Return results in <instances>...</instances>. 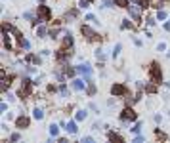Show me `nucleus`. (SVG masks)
<instances>
[{"instance_id": "obj_1", "label": "nucleus", "mask_w": 170, "mask_h": 143, "mask_svg": "<svg viewBox=\"0 0 170 143\" xmlns=\"http://www.w3.org/2000/svg\"><path fill=\"white\" fill-rule=\"evenodd\" d=\"M118 120H126V122H136L138 120V113L128 105V107H124L123 111H120V114H118Z\"/></svg>"}, {"instance_id": "obj_2", "label": "nucleus", "mask_w": 170, "mask_h": 143, "mask_svg": "<svg viewBox=\"0 0 170 143\" xmlns=\"http://www.w3.org/2000/svg\"><path fill=\"white\" fill-rule=\"evenodd\" d=\"M128 13H130V17L134 19V23H136V25H141V21H143V17H141V6H138V4H130L128 8Z\"/></svg>"}, {"instance_id": "obj_3", "label": "nucleus", "mask_w": 170, "mask_h": 143, "mask_svg": "<svg viewBox=\"0 0 170 143\" xmlns=\"http://www.w3.org/2000/svg\"><path fill=\"white\" fill-rule=\"evenodd\" d=\"M77 73H79V75H82L88 82H92L94 69H92V65H90V63H80V65H77Z\"/></svg>"}, {"instance_id": "obj_4", "label": "nucleus", "mask_w": 170, "mask_h": 143, "mask_svg": "<svg viewBox=\"0 0 170 143\" xmlns=\"http://www.w3.org/2000/svg\"><path fill=\"white\" fill-rule=\"evenodd\" d=\"M149 75H151V80H153V82H157V84H161V82H162V71H161V65H159L157 61H153V63H151Z\"/></svg>"}, {"instance_id": "obj_5", "label": "nucleus", "mask_w": 170, "mask_h": 143, "mask_svg": "<svg viewBox=\"0 0 170 143\" xmlns=\"http://www.w3.org/2000/svg\"><path fill=\"white\" fill-rule=\"evenodd\" d=\"M14 126L19 128V130H27V128H31V116H27V114H19V116H15Z\"/></svg>"}, {"instance_id": "obj_6", "label": "nucleus", "mask_w": 170, "mask_h": 143, "mask_svg": "<svg viewBox=\"0 0 170 143\" xmlns=\"http://www.w3.org/2000/svg\"><path fill=\"white\" fill-rule=\"evenodd\" d=\"M88 88V80L86 78H80V77H75V78H71V90L73 92H82Z\"/></svg>"}, {"instance_id": "obj_7", "label": "nucleus", "mask_w": 170, "mask_h": 143, "mask_svg": "<svg viewBox=\"0 0 170 143\" xmlns=\"http://www.w3.org/2000/svg\"><path fill=\"white\" fill-rule=\"evenodd\" d=\"M80 34H82L86 40H90V42H92V40H100V34L96 33L90 25H82V27H80Z\"/></svg>"}, {"instance_id": "obj_8", "label": "nucleus", "mask_w": 170, "mask_h": 143, "mask_svg": "<svg viewBox=\"0 0 170 143\" xmlns=\"http://www.w3.org/2000/svg\"><path fill=\"white\" fill-rule=\"evenodd\" d=\"M111 95H113V98H124V95H126V86L123 82H115L111 86Z\"/></svg>"}, {"instance_id": "obj_9", "label": "nucleus", "mask_w": 170, "mask_h": 143, "mask_svg": "<svg viewBox=\"0 0 170 143\" xmlns=\"http://www.w3.org/2000/svg\"><path fill=\"white\" fill-rule=\"evenodd\" d=\"M73 46H75V38H73L71 33H65L61 36V48L63 50H73Z\"/></svg>"}, {"instance_id": "obj_10", "label": "nucleus", "mask_w": 170, "mask_h": 143, "mask_svg": "<svg viewBox=\"0 0 170 143\" xmlns=\"http://www.w3.org/2000/svg\"><path fill=\"white\" fill-rule=\"evenodd\" d=\"M48 34H50V29H48V25H46V23H40V25L36 27V36H38V38H46Z\"/></svg>"}, {"instance_id": "obj_11", "label": "nucleus", "mask_w": 170, "mask_h": 143, "mask_svg": "<svg viewBox=\"0 0 170 143\" xmlns=\"http://www.w3.org/2000/svg\"><path fill=\"white\" fill-rule=\"evenodd\" d=\"M12 36H14V34H10V31H4V48H6L8 52L14 50V46H12Z\"/></svg>"}, {"instance_id": "obj_12", "label": "nucleus", "mask_w": 170, "mask_h": 143, "mask_svg": "<svg viewBox=\"0 0 170 143\" xmlns=\"http://www.w3.org/2000/svg\"><path fill=\"white\" fill-rule=\"evenodd\" d=\"M65 130H67L69 134H73V135H75V134L79 132V126H77V120H69V122H67V126H65Z\"/></svg>"}, {"instance_id": "obj_13", "label": "nucleus", "mask_w": 170, "mask_h": 143, "mask_svg": "<svg viewBox=\"0 0 170 143\" xmlns=\"http://www.w3.org/2000/svg\"><path fill=\"white\" fill-rule=\"evenodd\" d=\"M59 128H61V124H50V128H48V132H50V137H58L59 135Z\"/></svg>"}, {"instance_id": "obj_14", "label": "nucleus", "mask_w": 170, "mask_h": 143, "mask_svg": "<svg viewBox=\"0 0 170 143\" xmlns=\"http://www.w3.org/2000/svg\"><path fill=\"white\" fill-rule=\"evenodd\" d=\"M94 56H96V59H98V61H101V63H103V61L107 59V54H105V52L101 50V48H96V52H94Z\"/></svg>"}, {"instance_id": "obj_15", "label": "nucleus", "mask_w": 170, "mask_h": 143, "mask_svg": "<svg viewBox=\"0 0 170 143\" xmlns=\"http://www.w3.org/2000/svg\"><path fill=\"white\" fill-rule=\"evenodd\" d=\"M86 116H88V111H86V109H80V111H77V114H75V120H77V122L86 120Z\"/></svg>"}, {"instance_id": "obj_16", "label": "nucleus", "mask_w": 170, "mask_h": 143, "mask_svg": "<svg viewBox=\"0 0 170 143\" xmlns=\"http://www.w3.org/2000/svg\"><path fill=\"white\" fill-rule=\"evenodd\" d=\"M17 42H19V46L23 48V50H31V48H33V44H31V40H27L25 36H23V38H19Z\"/></svg>"}, {"instance_id": "obj_17", "label": "nucleus", "mask_w": 170, "mask_h": 143, "mask_svg": "<svg viewBox=\"0 0 170 143\" xmlns=\"http://www.w3.org/2000/svg\"><path fill=\"white\" fill-rule=\"evenodd\" d=\"M33 118H35V120H42V118H44V111L40 107H35L33 109Z\"/></svg>"}, {"instance_id": "obj_18", "label": "nucleus", "mask_w": 170, "mask_h": 143, "mask_svg": "<svg viewBox=\"0 0 170 143\" xmlns=\"http://www.w3.org/2000/svg\"><path fill=\"white\" fill-rule=\"evenodd\" d=\"M141 126H143V122H141V120H136V122L132 124L130 132H132V134H141Z\"/></svg>"}, {"instance_id": "obj_19", "label": "nucleus", "mask_w": 170, "mask_h": 143, "mask_svg": "<svg viewBox=\"0 0 170 143\" xmlns=\"http://www.w3.org/2000/svg\"><path fill=\"white\" fill-rule=\"evenodd\" d=\"M145 93H157V82H149V84H145Z\"/></svg>"}, {"instance_id": "obj_20", "label": "nucleus", "mask_w": 170, "mask_h": 143, "mask_svg": "<svg viewBox=\"0 0 170 143\" xmlns=\"http://www.w3.org/2000/svg\"><path fill=\"white\" fill-rule=\"evenodd\" d=\"M107 139H113V141H124V137L120 134H115V132H109L107 130Z\"/></svg>"}, {"instance_id": "obj_21", "label": "nucleus", "mask_w": 170, "mask_h": 143, "mask_svg": "<svg viewBox=\"0 0 170 143\" xmlns=\"http://www.w3.org/2000/svg\"><path fill=\"white\" fill-rule=\"evenodd\" d=\"M130 4H132V0H115V6H118V8H124V10H126Z\"/></svg>"}, {"instance_id": "obj_22", "label": "nucleus", "mask_w": 170, "mask_h": 143, "mask_svg": "<svg viewBox=\"0 0 170 143\" xmlns=\"http://www.w3.org/2000/svg\"><path fill=\"white\" fill-rule=\"evenodd\" d=\"M86 21L90 23V25H100V21H98V17H96L94 13H86Z\"/></svg>"}, {"instance_id": "obj_23", "label": "nucleus", "mask_w": 170, "mask_h": 143, "mask_svg": "<svg viewBox=\"0 0 170 143\" xmlns=\"http://www.w3.org/2000/svg\"><path fill=\"white\" fill-rule=\"evenodd\" d=\"M120 52H123V44H120V42H118V44L115 46V50H113V54H111V57H113V59H117V57L120 56Z\"/></svg>"}, {"instance_id": "obj_24", "label": "nucleus", "mask_w": 170, "mask_h": 143, "mask_svg": "<svg viewBox=\"0 0 170 143\" xmlns=\"http://www.w3.org/2000/svg\"><path fill=\"white\" fill-rule=\"evenodd\" d=\"M120 29H134V23L126 17V19H123V23H120Z\"/></svg>"}, {"instance_id": "obj_25", "label": "nucleus", "mask_w": 170, "mask_h": 143, "mask_svg": "<svg viewBox=\"0 0 170 143\" xmlns=\"http://www.w3.org/2000/svg\"><path fill=\"white\" fill-rule=\"evenodd\" d=\"M86 92H88V95L92 98V95H96L98 88H96V84H94V82H88V88H86Z\"/></svg>"}, {"instance_id": "obj_26", "label": "nucleus", "mask_w": 170, "mask_h": 143, "mask_svg": "<svg viewBox=\"0 0 170 143\" xmlns=\"http://www.w3.org/2000/svg\"><path fill=\"white\" fill-rule=\"evenodd\" d=\"M90 6H92L90 0H79V8H80V10H88Z\"/></svg>"}, {"instance_id": "obj_27", "label": "nucleus", "mask_w": 170, "mask_h": 143, "mask_svg": "<svg viewBox=\"0 0 170 143\" xmlns=\"http://www.w3.org/2000/svg\"><path fill=\"white\" fill-rule=\"evenodd\" d=\"M166 48H168V46H166V42H159V44H157V52L166 54Z\"/></svg>"}, {"instance_id": "obj_28", "label": "nucleus", "mask_w": 170, "mask_h": 143, "mask_svg": "<svg viewBox=\"0 0 170 143\" xmlns=\"http://www.w3.org/2000/svg\"><path fill=\"white\" fill-rule=\"evenodd\" d=\"M166 17H168V13H166L164 10H159V12H157V19H161V21H164Z\"/></svg>"}, {"instance_id": "obj_29", "label": "nucleus", "mask_w": 170, "mask_h": 143, "mask_svg": "<svg viewBox=\"0 0 170 143\" xmlns=\"http://www.w3.org/2000/svg\"><path fill=\"white\" fill-rule=\"evenodd\" d=\"M115 4V0H101V8H111Z\"/></svg>"}, {"instance_id": "obj_30", "label": "nucleus", "mask_w": 170, "mask_h": 143, "mask_svg": "<svg viewBox=\"0 0 170 143\" xmlns=\"http://www.w3.org/2000/svg\"><path fill=\"white\" fill-rule=\"evenodd\" d=\"M145 21H147V27H155L157 25V17H147Z\"/></svg>"}, {"instance_id": "obj_31", "label": "nucleus", "mask_w": 170, "mask_h": 143, "mask_svg": "<svg viewBox=\"0 0 170 143\" xmlns=\"http://www.w3.org/2000/svg\"><path fill=\"white\" fill-rule=\"evenodd\" d=\"M19 139H21V134H17V132H14L10 135V141H19Z\"/></svg>"}, {"instance_id": "obj_32", "label": "nucleus", "mask_w": 170, "mask_h": 143, "mask_svg": "<svg viewBox=\"0 0 170 143\" xmlns=\"http://www.w3.org/2000/svg\"><path fill=\"white\" fill-rule=\"evenodd\" d=\"M6 111H8V101L4 99L2 103H0V113H6Z\"/></svg>"}, {"instance_id": "obj_33", "label": "nucleus", "mask_w": 170, "mask_h": 143, "mask_svg": "<svg viewBox=\"0 0 170 143\" xmlns=\"http://www.w3.org/2000/svg\"><path fill=\"white\" fill-rule=\"evenodd\" d=\"M143 139H145L143 135H140V134H136V137H134V143H141Z\"/></svg>"}, {"instance_id": "obj_34", "label": "nucleus", "mask_w": 170, "mask_h": 143, "mask_svg": "<svg viewBox=\"0 0 170 143\" xmlns=\"http://www.w3.org/2000/svg\"><path fill=\"white\" fill-rule=\"evenodd\" d=\"M82 141L84 143H94V137L92 135H86V137H82Z\"/></svg>"}, {"instance_id": "obj_35", "label": "nucleus", "mask_w": 170, "mask_h": 143, "mask_svg": "<svg viewBox=\"0 0 170 143\" xmlns=\"http://www.w3.org/2000/svg\"><path fill=\"white\" fill-rule=\"evenodd\" d=\"M6 101H15V95L14 93H6Z\"/></svg>"}, {"instance_id": "obj_36", "label": "nucleus", "mask_w": 170, "mask_h": 143, "mask_svg": "<svg viewBox=\"0 0 170 143\" xmlns=\"http://www.w3.org/2000/svg\"><path fill=\"white\" fill-rule=\"evenodd\" d=\"M153 120H155V122H157V124H159V122H161V120H162V116H161V114H159V113H157V114H153Z\"/></svg>"}, {"instance_id": "obj_37", "label": "nucleus", "mask_w": 170, "mask_h": 143, "mask_svg": "<svg viewBox=\"0 0 170 143\" xmlns=\"http://www.w3.org/2000/svg\"><path fill=\"white\" fill-rule=\"evenodd\" d=\"M40 56L42 57H48V56H50V50H40Z\"/></svg>"}, {"instance_id": "obj_38", "label": "nucleus", "mask_w": 170, "mask_h": 143, "mask_svg": "<svg viewBox=\"0 0 170 143\" xmlns=\"http://www.w3.org/2000/svg\"><path fill=\"white\" fill-rule=\"evenodd\" d=\"M164 31H170V21H164V25H162Z\"/></svg>"}, {"instance_id": "obj_39", "label": "nucleus", "mask_w": 170, "mask_h": 143, "mask_svg": "<svg viewBox=\"0 0 170 143\" xmlns=\"http://www.w3.org/2000/svg\"><path fill=\"white\" fill-rule=\"evenodd\" d=\"M164 86H166V88H168V90H170V82H164Z\"/></svg>"}, {"instance_id": "obj_40", "label": "nucleus", "mask_w": 170, "mask_h": 143, "mask_svg": "<svg viewBox=\"0 0 170 143\" xmlns=\"http://www.w3.org/2000/svg\"><path fill=\"white\" fill-rule=\"evenodd\" d=\"M166 2H170V0H161V4H166Z\"/></svg>"}, {"instance_id": "obj_41", "label": "nucleus", "mask_w": 170, "mask_h": 143, "mask_svg": "<svg viewBox=\"0 0 170 143\" xmlns=\"http://www.w3.org/2000/svg\"><path fill=\"white\" fill-rule=\"evenodd\" d=\"M44 2H46V0H38V4H44Z\"/></svg>"}, {"instance_id": "obj_42", "label": "nucleus", "mask_w": 170, "mask_h": 143, "mask_svg": "<svg viewBox=\"0 0 170 143\" xmlns=\"http://www.w3.org/2000/svg\"><path fill=\"white\" fill-rule=\"evenodd\" d=\"M166 56H168V59H170V52H166Z\"/></svg>"}, {"instance_id": "obj_43", "label": "nucleus", "mask_w": 170, "mask_h": 143, "mask_svg": "<svg viewBox=\"0 0 170 143\" xmlns=\"http://www.w3.org/2000/svg\"><path fill=\"white\" fill-rule=\"evenodd\" d=\"M90 2H94V0H90Z\"/></svg>"}]
</instances>
